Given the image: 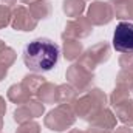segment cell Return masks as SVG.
<instances>
[{
	"instance_id": "1",
	"label": "cell",
	"mask_w": 133,
	"mask_h": 133,
	"mask_svg": "<svg viewBox=\"0 0 133 133\" xmlns=\"http://www.w3.org/2000/svg\"><path fill=\"white\" fill-rule=\"evenodd\" d=\"M61 50L50 39H36L23 46V62L36 73L51 71L59 62Z\"/></svg>"
},
{
	"instance_id": "2",
	"label": "cell",
	"mask_w": 133,
	"mask_h": 133,
	"mask_svg": "<svg viewBox=\"0 0 133 133\" xmlns=\"http://www.w3.org/2000/svg\"><path fill=\"white\" fill-rule=\"evenodd\" d=\"M113 48L119 53H133V23L119 22L113 33Z\"/></svg>"
}]
</instances>
